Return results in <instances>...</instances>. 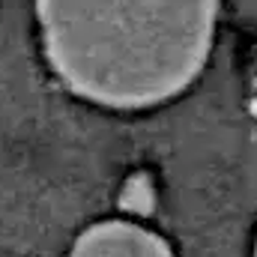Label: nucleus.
Masks as SVG:
<instances>
[{
	"label": "nucleus",
	"instance_id": "f03ea898",
	"mask_svg": "<svg viewBox=\"0 0 257 257\" xmlns=\"http://www.w3.org/2000/svg\"><path fill=\"white\" fill-rule=\"evenodd\" d=\"M75 254H171V245L132 221H102L75 239Z\"/></svg>",
	"mask_w": 257,
	"mask_h": 257
},
{
	"label": "nucleus",
	"instance_id": "f257e3e1",
	"mask_svg": "<svg viewBox=\"0 0 257 257\" xmlns=\"http://www.w3.org/2000/svg\"><path fill=\"white\" fill-rule=\"evenodd\" d=\"M42 42L66 87L105 108H150L206 63L218 0H39Z\"/></svg>",
	"mask_w": 257,
	"mask_h": 257
}]
</instances>
